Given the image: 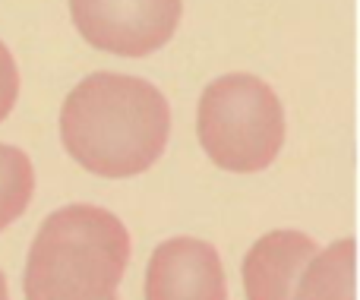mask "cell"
Returning <instances> with one entry per match:
<instances>
[{
	"mask_svg": "<svg viewBox=\"0 0 360 300\" xmlns=\"http://www.w3.org/2000/svg\"><path fill=\"white\" fill-rule=\"evenodd\" d=\"M171 107L152 82L92 73L67 95L60 139L73 162L98 177H136L168 145Z\"/></svg>",
	"mask_w": 360,
	"mask_h": 300,
	"instance_id": "cell-1",
	"label": "cell"
},
{
	"mask_svg": "<svg viewBox=\"0 0 360 300\" xmlns=\"http://www.w3.org/2000/svg\"><path fill=\"white\" fill-rule=\"evenodd\" d=\"M130 263L124 221L98 206L48 215L25 263V300H117Z\"/></svg>",
	"mask_w": 360,
	"mask_h": 300,
	"instance_id": "cell-2",
	"label": "cell"
},
{
	"mask_svg": "<svg viewBox=\"0 0 360 300\" xmlns=\"http://www.w3.org/2000/svg\"><path fill=\"white\" fill-rule=\"evenodd\" d=\"M196 130L205 155L224 171L256 174L278 158L285 143L281 101L259 76L231 73L199 98Z\"/></svg>",
	"mask_w": 360,
	"mask_h": 300,
	"instance_id": "cell-3",
	"label": "cell"
},
{
	"mask_svg": "<svg viewBox=\"0 0 360 300\" xmlns=\"http://www.w3.org/2000/svg\"><path fill=\"white\" fill-rule=\"evenodd\" d=\"M180 0H70V13L92 48L120 57H146L171 41Z\"/></svg>",
	"mask_w": 360,
	"mask_h": 300,
	"instance_id": "cell-4",
	"label": "cell"
},
{
	"mask_svg": "<svg viewBox=\"0 0 360 300\" xmlns=\"http://www.w3.org/2000/svg\"><path fill=\"white\" fill-rule=\"evenodd\" d=\"M146 300H228L215 247L196 237H171L152 253Z\"/></svg>",
	"mask_w": 360,
	"mask_h": 300,
	"instance_id": "cell-5",
	"label": "cell"
},
{
	"mask_svg": "<svg viewBox=\"0 0 360 300\" xmlns=\"http://www.w3.org/2000/svg\"><path fill=\"white\" fill-rule=\"evenodd\" d=\"M316 256V240L300 231H272L250 247L243 259L247 300H294L300 272Z\"/></svg>",
	"mask_w": 360,
	"mask_h": 300,
	"instance_id": "cell-6",
	"label": "cell"
},
{
	"mask_svg": "<svg viewBox=\"0 0 360 300\" xmlns=\"http://www.w3.org/2000/svg\"><path fill=\"white\" fill-rule=\"evenodd\" d=\"M357 244L351 237L332 244L319 253L300 272L294 300H354V256Z\"/></svg>",
	"mask_w": 360,
	"mask_h": 300,
	"instance_id": "cell-7",
	"label": "cell"
},
{
	"mask_svg": "<svg viewBox=\"0 0 360 300\" xmlns=\"http://www.w3.org/2000/svg\"><path fill=\"white\" fill-rule=\"evenodd\" d=\"M35 193V171L22 149L0 143V231L29 209Z\"/></svg>",
	"mask_w": 360,
	"mask_h": 300,
	"instance_id": "cell-8",
	"label": "cell"
},
{
	"mask_svg": "<svg viewBox=\"0 0 360 300\" xmlns=\"http://www.w3.org/2000/svg\"><path fill=\"white\" fill-rule=\"evenodd\" d=\"M19 95V70L13 54L6 51V44L0 41V120H6V114L13 111Z\"/></svg>",
	"mask_w": 360,
	"mask_h": 300,
	"instance_id": "cell-9",
	"label": "cell"
},
{
	"mask_svg": "<svg viewBox=\"0 0 360 300\" xmlns=\"http://www.w3.org/2000/svg\"><path fill=\"white\" fill-rule=\"evenodd\" d=\"M0 300H10V294H6V278L0 275Z\"/></svg>",
	"mask_w": 360,
	"mask_h": 300,
	"instance_id": "cell-10",
	"label": "cell"
}]
</instances>
